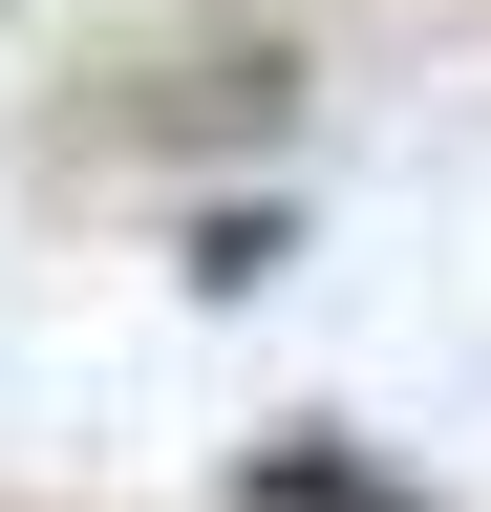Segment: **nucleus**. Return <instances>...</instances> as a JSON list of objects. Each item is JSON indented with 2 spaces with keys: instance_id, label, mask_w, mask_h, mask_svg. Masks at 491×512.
<instances>
[{
  "instance_id": "f257e3e1",
  "label": "nucleus",
  "mask_w": 491,
  "mask_h": 512,
  "mask_svg": "<svg viewBox=\"0 0 491 512\" xmlns=\"http://www.w3.org/2000/svg\"><path fill=\"white\" fill-rule=\"evenodd\" d=\"M257 512H406V491H363V470H342V448H321V427H299V448H257Z\"/></svg>"
}]
</instances>
